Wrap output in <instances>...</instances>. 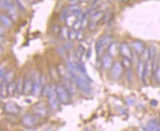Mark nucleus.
Listing matches in <instances>:
<instances>
[{
  "instance_id": "obj_17",
  "label": "nucleus",
  "mask_w": 160,
  "mask_h": 131,
  "mask_svg": "<svg viewBox=\"0 0 160 131\" xmlns=\"http://www.w3.org/2000/svg\"><path fill=\"white\" fill-rule=\"evenodd\" d=\"M75 83H74V81L72 80L70 78L69 79H67L65 80V87L68 89V91L70 92L71 94L75 93L76 92V90H75Z\"/></svg>"
},
{
  "instance_id": "obj_36",
  "label": "nucleus",
  "mask_w": 160,
  "mask_h": 131,
  "mask_svg": "<svg viewBox=\"0 0 160 131\" xmlns=\"http://www.w3.org/2000/svg\"><path fill=\"white\" fill-rule=\"evenodd\" d=\"M153 76H155L156 80H157L158 84L160 85V67H158V69L157 70V71H156Z\"/></svg>"
},
{
  "instance_id": "obj_35",
  "label": "nucleus",
  "mask_w": 160,
  "mask_h": 131,
  "mask_svg": "<svg viewBox=\"0 0 160 131\" xmlns=\"http://www.w3.org/2000/svg\"><path fill=\"white\" fill-rule=\"evenodd\" d=\"M127 79H128V82L131 83L133 80V73L131 69L127 70Z\"/></svg>"
},
{
  "instance_id": "obj_7",
  "label": "nucleus",
  "mask_w": 160,
  "mask_h": 131,
  "mask_svg": "<svg viewBox=\"0 0 160 131\" xmlns=\"http://www.w3.org/2000/svg\"><path fill=\"white\" fill-rule=\"evenodd\" d=\"M33 74H28V76L24 79V89L23 94L29 95L32 93V88H33Z\"/></svg>"
},
{
  "instance_id": "obj_6",
  "label": "nucleus",
  "mask_w": 160,
  "mask_h": 131,
  "mask_svg": "<svg viewBox=\"0 0 160 131\" xmlns=\"http://www.w3.org/2000/svg\"><path fill=\"white\" fill-rule=\"evenodd\" d=\"M4 111L10 115H18L21 112V108L17 104L13 102H8L6 103L3 107Z\"/></svg>"
},
{
  "instance_id": "obj_1",
  "label": "nucleus",
  "mask_w": 160,
  "mask_h": 131,
  "mask_svg": "<svg viewBox=\"0 0 160 131\" xmlns=\"http://www.w3.org/2000/svg\"><path fill=\"white\" fill-rule=\"evenodd\" d=\"M113 38L112 36H102V37H100L99 39L98 40V42H96L95 45V48H96V52H97L98 56H100L103 51L108 49V47L113 42Z\"/></svg>"
},
{
  "instance_id": "obj_39",
  "label": "nucleus",
  "mask_w": 160,
  "mask_h": 131,
  "mask_svg": "<svg viewBox=\"0 0 160 131\" xmlns=\"http://www.w3.org/2000/svg\"><path fill=\"white\" fill-rule=\"evenodd\" d=\"M6 71H5V68H1V71H0V76H1V81L3 80L4 77L6 74Z\"/></svg>"
},
{
  "instance_id": "obj_21",
  "label": "nucleus",
  "mask_w": 160,
  "mask_h": 131,
  "mask_svg": "<svg viewBox=\"0 0 160 131\" xmlns=\"http://www.w3.org/2000/svg\"><path fill=\"white\" fill-rule=\"evenodd\" d=\"M14 76H15V73H14L13 71H9L6 73V74L4 77L3 80L2 81H5L6 83H10L11 81H13Z\"/></svg>"
},
{
  "instance_id": "obj_20",
  "label": "nucleus",
  "mask_w": 160,
  "mask_h": 131,
  "mask_svg": "<svg viewBox=\"0 0 160 131\" xmlns=\"http://www.w3.org/2000/svg\"><path fill=\"white\" fill-rule=\"evenodd\" d=\"M0 93H1L2 99H5L8 96V83L5 81H2L1 83V89H0Z\"/></svg>"
},
{
  "instance_id": "obj_16",
  "label": "nucleus",
  "mask_w": 160,
  "mask_h": 131,
  "mask_svg": "<svg viewBox=\"0 0 160 131\" xmlns=\"http://www.w3.org/2000/svg\"><path fill=\"white\" fill-rule=\"evenodd\" d=\"M0 19H1V22L2 24V25H4L6 28H11L13 25V20L10 16L7 15L1 14Z\"/></svg>"
},
{
  "instance_id": "obj_46",
  "label": "nucleus",
  "mask_w": 160,
  "mask_h": 131,
  "mask_svg": "<svg viewBox=\"0 0 160 131\" xmlns=\"http://www.w3.org/2000/svg\"><path fill=\"white\" fill-rule=\"evenodd\" d=\"M159 61H160V54L159 55Z\"/></svg>"
},
{
  "instance_id": "obj_31",
  "label": "nucleus",
  "mask_w": 160,
  "mask_h": 131,
  "mask_svg": "<svg viewBox=\"0 0 160 131\" xmlns=\"http://www.w3.org/2000/svg\"><path fill=\"white\" fill-rule=\"evenodd\" d=\"M69 9L67 8V9L63 10L62 12H61L60 14V20L61 21H65L66 19H67V16L69 15Z\"/></svg>"
},
{
  "instance_id": "obj_38",
  "label": "nucleus",
  "mask_w": 160,
  "mask_h": 131,
  "mask_svg": "<svg viewBox=\"0 0 160 131\" xmlns=\"http://www.w3.org/2000/svg\"><path fill=\"white\" fill-rule=\"evenodd\" d=\"M84 37V33L83 30H82L81 29L79 30L78 31V36H77V39L81 41L83 39Z\"/></svg>"
},
{
  "instance_id": "obj_14",
  "label": "nucleus",
  "mask_w": 160,
  "mask_h": 131,
  "mask_svg": "<svg viewBox=\"0 0 160 131\" xmlns=\"http://www.w3.org/2000/svg\"><path fill=\"white\" fill-rule=\"evenodd\" d=\"M145 130H160V126H159V122H158L157 119L153 118L151 119L148 122V123L147 124V127L145 128Z\"/></svg>"
},
{
  "instance_id": "obj_19",
  "label": "nucleus",
  "mask_w": 160,
  "mask_h": 131,
  "mask_svg": "<svg viewBox=\"0 0 160 131\" xmlns=\"http://www.w3.org/2000/svg\"><path fill=\"white\" fill-rule=\"evenodd\" d=\"M8 96H13L16 93V82L11 81L8 84Z\"/></svg>"
},
{
  "instance_id": "obj_5",
  "label": "nucleus",
  "mask_w": 160,
  "mask_h": 131,
  "mask_svg": "<svg viewBox=\"0 0 160 131\" xmlns=\"http://www.w3.org/2000/svg\"><path fill=\"white\" fill-rule=\"evenodd\" d=\"M123 66L120 62H116L112 65V69H111V76L114 79H120L123 73Z\"/></svg>"
},
{
  "instance_id": "obj_40",
  "label": "nucleus",
  "mask_w": 160,
  "mask_h": 131,
  "mask_svg": "<svg viewBox=\"0 0 160 131\" xmlns=\"http://www.w3.org/2000/svg\"><path fill=\"white\" fill-rule=\"evenodd\" d=\"M63 46H64V48L67 49V50H70V49L72 48V45L71 42L68 41V42H67L65 43V45Z\"/></svg>"
},
{
  "instance_id": "obj_15",
  "label": "nucleus",
  "mask_w": 160,
  "mask_h": 131,
  "mask_svg": "<svg viewBox=\"0 0 160 131\" xmlns=\"http://www.w3.org/2000/svg\"><path fill=\"white\" fill-rule=\"evenodd\" d=\"M34 111H35V113H36V115L38 116V118L44 117L47 114L46 107H45L44 105H42V104H38V105H36L34 108Z\"/></svg>"
},
{
  "instance_id": "obj_47",
  "label": "nucleus",
  "mask_w": 160,
  "mask_h": 131,
  "mask_svg": "<svg viewBox=\"0 0 160 131\" xmlns=\"http://www.w3.org/2000/svg\"><path fill=\"white\" fill-rule=\"evenodd\" d=\"M159 126H160V122H159Z\"/></svg>"
},
{
  "instance_id": "obj_32",
  "label": "nucleus",
  "mask_w": 160,
  "mask_h": 131,
  "mask_svg": "<svg viewBox=\"0 0 160 131\" xmlns=\"http://www.w3.org/2000/svg\"><path fill=\"white\" fill-rule=\"evenodd\" d=\"M112 13L111 11H107L104 13L103 18H102V20H103L105 22H108L110 21V19H112Z\"/></svg>"
},
{
  "instance_id": "obj_42",
  "label": "nucleus",
  "mask_w": 160,
  "mask_h": 131,
  "mask_svg": "<svg viewBox=\"0 0 160 131\" xmlns=\"http://www.w3.org/2000/svg\"><path fill=\"white\" fill-rule=\"evenodd\" d=\"M128 101H127V103H128V104H134V99H130V98H129V99H128Z\"/></svg>"
},
{
  "instance_id": "obj_12",
  "label": "nucleus",
  "mask_w": 160,
  "mask_h": 131,
  "mask_svg": "<svg viewBox=\"0 0 160 131\" xmlns=\"http://www.w3.org/2000/svg\"><path fill=\"white\" fill-rule=\"evenodd\" d=\"M145 68V62L142 59H139L137 63V75L139 79H141L143 81L144 79V73Z\"/></svg>"
},
{
  "instance_id": "obj_4",
  "label": "nucleus",
  "mask_w": 160,
  "mask_h": 131,
  "mask_svg": "<svg viewBox=\"0 0 160 131\" xmlns=\"http://www.w3.org/2000/svg\"><path fill=\"white\" fill-rule=\"evenodd\" d=\"M104 13L102 11H96L91 16V19L89 22V28L91 30H94L98 27V23L102 20Z\"/></svg>"
},
{
  "instance_id": "obj_13",
  "label": "nucleus",
  "mask_w": 160,
  "mask_h": 131,
  "mask_svg": "<svg viewBox=\"0 0 160 131\" xmlns=\"http://www.w3.org/2000/svg\"><path fill=\"white\" fill-rule=\"evenodd\" d=\"M132 47L134 48V50H135V52L137 53L138 55H141L142 53L144 50V49L145 48V44L141 41H134L132 42Z\"/></svg>"
},
{
  "instance_id": "obj_10",
  "label": "nucleus",
  "mask_w": 160,
  "mask_h": 131,
  "mask_svg": "<svg viewBox=\"0 0 160 131\" xmlns=\"http://www.w3.org/2000/svg\"><path fill=\"white\" fill-rule=\"evenodd\" d=\"M120 52L121 55L126 58L133 59V52L129 46V45L126 42H122L120 45Z\"/></svg>"
},
{
  "instance_id": "obj_44",
  "label": "nucleus",
  "mask_w": 160,
  "mask_h": 131,
  "mask_svg": "<svg viewBox=\"0 0 160 131\" xmlns=\"http://www.w3.org/2000/svg\"><path fill=\"white\" fill-rule=\"evenodd\" d=\"M90 0H80V3H88V2H89Z\"/></svg>"
},
{
  "instance_id": "obj_28",
  "label": "nucleus",
  "mask_w": 160,
  "mask_h": 131,
  "mask_svg": "<svg viewBox=\"0 0 160 131\" xmlns=\"http://www.w3.org/2000/svg\"><path fill=\"white\" fill-rule=\"evenodd\" d=\"M8 16H10L13 20H15L17 19V13L15 11V8H12L11 9L8 10Z\"/></svg>"
},
{
  "instance_id": "obj_25",
  "label": "nucleus",
  "mask_w": 160,
  "mask_h": 131,
  "mask_svg": "<svg viewBox=\"0 0 160 131\" xmlns=\"http://www.w3.org/2000/svg\"><path fill=\"white\" fill-rule=\"evenodd\" d=\"M86 54V49L83 46L79 45L77 49V54H76V57L78 58L79 59H81L84 56V54Z\"/></svg>"
},
{
  "instance_id": "obj_2",
  "label": "nucleus",
  "mask_w": 160,
  "mask_h": 131,
  "mask_svg": "<svg viewBox=\"0 0 160 131\" xmlns=\"http://www.w3.org/2000/svg\"><path fill=\"white\" fill-rule=\"evenodd\" d=\"M47 97H48V101L49 104H50V107L52 108V110L58 109L59 107L58 104L60 101H59L58 94H57L56 88H55L54 85H50L48 95H47Z\"/></svg>"
},
{
  "instance_id": "obj_45",
  "label": "nucleus",
  "mask_w": 160,
  "mask_h": 131,
  "mask_svg": "<svg viewBox=\"0 0 160 131\" xmlns=\"http://www.w3.org/2000/svg\"><path fill=\"white\" fill-rule=\"evenodd\" d=\"M122 2H123V3H127V2L128 1V0H122Z\"/></svg>"
},
{
  "instance_id": "obj_18",
  "label": "nucleus",
  "mask_w": 160,
  "mask_h": 131,
  "mask_svg": "<svg viewBox=\"0 0 160 131\" xmlns=\"http://www.w3.org/2000/svg\"><path fill=\"white\" fill-rule=\"evenodd\" d=\"M78 19V17L72 13H71L69 15L67 16V19L65 20V22L66 24H67V27H72L74 23L76 22V20Z\"/></svg>"
},
{
  "instance_id": "obj_27",
  "label": "nucleus",
  "mask_w": 160,
  "mask_h": 131,
  "mask_svg": "<svg viewBox=\"0 0 160 131\" xmlns=\"http://www.w3.org/2000/svg\"><path fill=\"white\" fill-rule=\"evenodd\" d=\"M82 25H83V21H82V19L81 18H78V19L76 20V22L74 23L72 28L76 30H79L82 29Z\"/></svg>"
},
{
  "instance_id": "obj_37",
  "label": "nucleus",
  "mask_w": 160,
  "mask_h": 131,
  "mask_svg": "<svg viewBox=\"0 0 160 131\" xmlns=\"http://www.w3.org/2000/svg\"><path fill=\"white\" fill-rule=\"evenodd\" d=\"M61 28L59 27V25H57V24H55V25L53 26L52 28V31L55 34H58L61 33Z\"/></svg>"
},
{
  "instance_id": "obj_23",
  "label": "nucleus",
  "mask_w": 160,
  "mask_h": 131,
  "mask_svg": "<svg viewBox=\"0 0 160 131\" xmlns=\"http://www.w3.org/2000/svg\"><path fill=\"white\" fill-rule=\"evenodd\" d=\"M122 66H123L124 68H126L127 70L128 69H131V67H132V61H131V59H128V58H126V57H123V59H122Z\"/></svg>"
},
{
  "instance_id": "obj_43",
  "label": "nucleus",
  "mask_w": 160,
  "mask_h": 131,
  "mask_svg": "<svg viewBox=\"0 0 160 131\" xmlns=\"http://www.w3.org/2000/svg\"><path fill=\"white\" fill-rule=\"evenodd\" d=\"M157 104H158V102L156 101V100H152V101L151 102V104L152 106H153V107H155V106H157Z\"/></svg>"
},
{
  "instance_id": "obj_8",
  "label": "nucleus",
  "mask_w": 160,
  "mask_h": 131,
  "mask_svg": "<svg viewBox=\"0 0 160 131\" xmlns=\"http://www.w3.org/2000/svg\"><path fill=\"white\" fill-rule=\"evenodd\" d=\"M33 88H32V94L35 97H38L42 91V84L41 81V75L38 74L37 73H33Z\"/></svg>"
},
{
  "instance_id": "obj_30",
  "label": "nucleus",
  "mask_w": 160,
  "mask_h": 131,
  "mask_svg": "<svg viewBox=\"0 0 160 131\" xmlns=\"http://www.w3.org/2000/svg\"><path fill=\"white\" fill-rule=\"evenodd\" d=\"M142 60H144L146 62L147 60H148V59H150V54H149V49L145 48L144 49V50H143V52L142 53Z\"/></svg>"
},
{
  "instance_id": "obj_11",
  "label": "nucleus",
  "mask_w": 160,
  "mask_h": 131,
  "mask_svg": "<svg viewBox=\"0 0 160 131\" xmlns=\"http://www.w3.org/2000/svg\"><path fill=\"white\" fill-rule=\"evenodd\" d=\"M112 56L109 54H105L102 58V68L107 70L112 66Z\"/></svg>"
},
{
  "instance_id": "obj_26",
  "label": "nucleus",
  "mask_w": 160,
  "mask_h": 131,
  "mask_svg": "<svg viewBox=\"0 0 160 131\" xmlns=\"http://www.w3.org/2000/svg\"><path fill=\"white\" fill-rule=\"evenodd\" d=\"M57 51H58V54L62 57L63 59L67 60L68 58H67V49L64 48V46H61L58 47V49H57Z\"/></svg>"
},
{
  "instance_id": "obj_33",
  "label": "nucleus",
  "mask_w": 160,
  "mask_h": 131,
  "mask_svg": "<svg viewBox=\"0 0 160 131\" xmlns=\"http://www.w3.org/2000/svg\"><path fill=\"white\" fill-rule=\"evenodd\" d=\"M149 49V54H150V59L153 60V59L156 58V49L154 47L151 46Z\"/></svg>"
},
{
  "instance_id": "obj_3",
  "label": "nucleus",
  "mask_w": 160,
  "mask_h": 131,
  "mask_svg": "<svg viewBox=\"0 0 160 131\" xmlns=\"http://www.w3.org/2000/svg\"><path fill=\"white\" fill-rule=\"evenodd\" d=\"M56 92L61 103L67 104L70 100V92L65 87L64 85H58L55 86Z\"/></svg>"
},
{
  "instance_id": "obj_41",
  "label": "nucleus",
  "mask_w": 160,
  "mask_h": 131,
  "mask_svg": "<svg viewBox=\"0 0 160 131\" xmlns=\"http://www.w3.org/2000/svg\"><path fill=\"white\" fill-rule=\"evenodd\" d=\"M16 4H17L18 8H19L20 11H25V8H24L23 7V5H22L21 3H20V2L18 1V0H16Z\"/></svg>"
},
{
  "instance_id": "obj_9",
  "label": "nucleus",
  "mask_w": 160,
  "mask_h": 131,
  "mask_svg": "<svg viewBox=\"0 0 160 131\" xmlns=\"http://www.w3.org/2000/svg\"><path fill=\"white\" fill-rule=\"evenodd\" d=\"M37 117L30 113L24 114L22 117V123L27 128H33L37 122Z\"/></svg>"
},
{
  "instance_id": "obj_29",
  "label": "nucleus",
  "mask_w": 160,
  "mask_h": 131,
  "mask_svg": "<svg viewBox=\"0 0 160 131\" xmlns=\"http://www.w3.org/2000/svg\"><path fill=\"white\" fill-rule=\"evenodd\" d=\"M78 31V30H76L73 29V28H72V30H69V35H68V39H69L70 40V41H72V40L75 39H77Z\"/></svg>"
},
{
  "instance_id": "obj_22",
  "label": "nucleus",
  "mask_w": 160,
  "mask_h": 131,
  "mask_svg": "<svg viewBox=\"0 0 160 131\" xmlns=\"http://www.w3.org/2000/svg\"><path fill=\"white\" fill-rule=\"evenodd\" d=\"M24 89V79H18V80L16 82V94L20 95V94L23 93Z\"/></svg>"
},
{
  "instance_id": "obj_24",
  "label": "nucleus",
  "mask_w": 160,
  "mask_h": 131,
  "mask_svg": "<svg viewBox=\"0 0 160 131\" xmlns=\"http://www.w3.org/2000/svg\"><path fill=\"white\" fill-rule=\"evenodd\" d=\"M108 54H109L112 56H114V55L116 54L117 52V43L113 41L112 44L110 45L109 47L108 48Z\"/></svg>"
},
{
  "instance_id": "obj_34",
  "label": "nucleus",
  "mask_w": 160,
  "mask_h": 131,
  "mask_svg": "<svg viewBox=\"0 0 160 131\" xmlns=\"http://www.w3.org/2000/svg\"><path fill=\"white\" fill-rule=\"evenodd\" d=\"M69 31L68 28L67 27H63L61 29V34L62 35L63 38H68V35H69Z\"/></svg>"
}]
</instances>
